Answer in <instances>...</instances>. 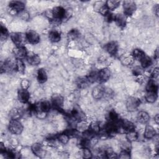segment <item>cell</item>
<instances>
[{
    "instance_id": "obj_46",
    "label": "cell",
    "mask_w": 159,
    "mask_h": 159,
    "mask_svg": "<svg viewBox=\"0 0 159 159\" xmlns=\"http://www.w3.org/2000/svg\"><path fill=\"white\" fill-rule=\"evenodd\" d=\"M20 86L21 88L27 89L30 86V82L27 79H23L20 82Z\"/></svg>"
},
{
    "instance_id": "obj_23",
    "label": "cell",
    "mask_w": 159,
    "mask_h": 159,
    "mask_svg": "<svg viewBox=\"0 0 159 159\" xmlns=\"http://www.w3.org/2000/svg\"><path fill=\"white\" fill-rule=\"evenodd\" d=\"M156 134H157L156 130L152 126H151L150 125H147L145 127L144 133H143V136L145 139H152L153 137H155Z\"/></svg>"
},
{
    "instance_id": "obj_5",
    "label": "cell",
    "mask_w": 159,
    "mask_h": 159,
    "mask_svg": "<svg viewBox=\"0 0 159 159\" xmlns=\"http://www.w3.org/2000/svg\"><path fill=\"white\" fill-rule=\"evenodd\" d=\"M10 37L12 42L16 45V47L24 46V43L27 41L25 35L20 32H12L10 34Z\"/></svg>"
},
{
    "instance_id": "obj_3",
    "label": "cell",
    "mask_w": 159,
    "mask_h": 159,
    "mask_svg": "<svg viewBox=\"0 0 159 159\" xmlns=\"http://www.w3.org/2000/svg\"><path fill=\"white\" fill-rule=\"evenodd\" d=\"M124 14L126 17L132 16L135 12L137 9L136 3L134 1L126 0L123 2Z\"/></svg>"
},
{
    "instance_id": "obj_47",
    "label": "cell",
    "mask_w": 159,
    "mask_h": 159,
    "mask_svg": "<svg viewBox=\"0 0 159 159\" xmlns=\"http://www.w3.org/2000/svg\"><path fill=\"white\" fill-rule=\"evenodd\" d=\"M158 75H159V70H158V67L155 68L153 69V70L152 71V72L151 73V78H152V79H153V80H155V79L158 78Z\"/></svg>"
},
{
    "instance_id": "obj_41",
    "label": "cell",
    "mask_w": 159,
    "mask_h": 159,
    "mask_svg": "<svg viewBox=\"0 0 159 159\" xmlns=\"http://www.w3.org/2000/svg\"><path fill=\"white\" fill-rule=\"evenodd\" d=\"M81 155L82 157L84 158H91L93 155L89 148H82Z\"/></svg>"
},
{
    "instance_id": "obj_39",
    "label": "cell",
    "mask_w": 159,
    "mask_h": 159,
    "mask_svg": "<svg viewBox=\"0 0 159 159\" xmlns=\"http://www.w3.org/2000/svg\"><path fill=\"white\" fill-rule=\"evenodd\" d=\"M0 33H1V39L2 40H6L8 37V36L9 35V33L8 32V30L2 24H1V27H0Z\"/></svg>"
},
{
    "instance_id": "obj_43",
    "label": "cell",
    "mask_w": 159,
    "mask_h": 159,
    "mask_svg": "<svg viewBox=\"0 0 159 159\" xmlns=\"http://www.w3.org/2000/svg\"><path fill=\"white\" fill-rule=\"evenodd\" d=\"M99 12L103 16L106 17L109 13H110V11L108 9V7L106 6V4H104L102 6H101L99 9Z\"/></svg>"
},
{
    "instance_id": "obj_24",
    "label": "cell",
    "mask_w": 159,
    "mask_h": 159,
    "mask_svg": "<svg viewBox=\"0 0 159 159\" xmlns=\"http://www.w3.org/2000/svg\"><path fill=\"white\" fill-rule=\"evenodd\" d=\"M137 119L139 122L145 124L150 120V116L147 112L141 111L138 112L137 115Z\"/></svg>"
},
{
    "instance_id": "obj_44",
    "label": "cell",
    "mask_w": 159,
    "mask_h": 159,
    "mask_svg": "<svg viewBox=\"0 0 159 159\" xmlns=\"http://www.w3.org/2000/svg\"><path fill=\"white\" fill-rule=\"evenodd\" d=\"M117 158H130V151L122 150L120 152L119 156H117Z\"/></svg>"
},
{
    "instance_id": "obj_13",
    "label": "cell",
    "mask_w": 159,
    "mask_h": 159,
    "mask_svg": "<svg viewBox=\"0 0 159 159\" xmlns=\"http://www.w3.org/2000/svg\"><path fill=\"white\" fill-rule=\"evenodd\" d=\"M16 62H13L11 59H6L3 63L1 65V72H11L13 70H16L15 68Z\"/></svg>"
},
{
    "instance_id": "obj_20",
    "label": "cell",
    "mask_w": 159,
    "mask_h": 159,
    "mask_svg": "<svg viewBox=\"0 0 159 159\" xmlns=\"http://www.w3.org/2000/svg\"><path fill=\"white\" fill-rule=\"evenodd\" d=\"M114 21L120 28H124L127 24V17L124 14H115Z\"/></svg>"
},
{
    "instance_id": "obj_19",
    "label": "cell",
    "mask_w": 159,
    "mask_h": 159,
    "mask_svg": "<svg viewBox=\"0 0 159 159\" xmlns=\"http://www.w3.org/2000/svg\"><path fill=\"white\" fill-rule=\"evenodd\" d=\"M120 128L123 129L125 132H129L130 131L135 130V126L131 121L127 119L120 120Z\"/></svg>"
},
{
    "instance_id": "obj_40",
    "label": "cell",
    "mask_w": 159,
    "mask_h": 159,
    "mask_svg": "<svg viewBox=\"0 0 159 159\" xmlns=\"http://www.w3.org/2000/svg\"><path fill=\"white\" fill-rule=\"evenodd\" d=\"M91 145V139L83 137L80 140V145L81 148H89Z\"/></svg>"
},
{
    "instance_id": "obj_31",
    "label": "cell",
    "mask_w": 159,
    "mask_h": 159,
    "mask_svg": "<svg viewBox=\"0 0 159 159\" xmlns=\"http://www.w3.org/2000/svg\"><path fill=\"white\" fill-rule=\"evenodd\" d=\"M70 136L66 133V132H63L60 133L58 134H57V140L60 142L62 144H66L70 139Z\"/></svg>"
},
{
    "instance_id": "obj_25",
    "label": "cell",
    "mask_w": 159,
    "mask_h": 159,
    "mask_svg": "<svg viewBox=\"0 0 159 159\" xmlns=\"http://www.w3.org/2000/svg\"><path fill=\"white\" fill-rule=\"evenodd\" d=\"M48 78L47 73L45 69L39 68L37 73V80L40 84H43L47 81Z\"/></svg>"
},
{
    "instance_id": "obj_28",
    "label": "cell",
    "mask_w": 159,
    "mask_h": 159,
    "mask_svg": "<svg viewBox=\"0 0 159 159\" xmlns=\"http://www.w3.org/2000/svg\"><path fill=\"white\" fill-rule=\"evenodd\" d=\"M2 155H4L6 158H16L20 157V154L11 148H6L5 152L2 153Z\"/></svg>"
},
{
    "instance_id": "obj_14",
    "label": "cell",
    "mask_w": 159,
    "mask_h": 159,
    "mask_svg": "<svg viewBox=\"0 0 159 159\" xmlns=\"http://www.w3.org/2000/svg\"><path fill=\"white\" fill-rule=\"evenodd\" d=\"M106 50L107 52V53L112 55L115 56L117 53L118 48H119V45L117 42L116 41H111L110 42H108L105 45Z\"/></svg>"
},
{
    "instance_id": "obj_37",
    "label": "cell",
    "mask_w": 159,
    "mask_h": 159,
    "mask_svg": "<svg viewBox=\"0 0 159 159\" xmlns=\"http://www.w3.org/2000/svg\"><path fill=\"white\" fill-rule=\"evenodd\" d=\"M138 138H139V135H138V133L135 131V130L127 132L126 139L130 142L136 141L138 139Z\"/></svg>"
},
{
    "instance_id": "obj_1",
    "label": "cell",
    "mask_w": 159,
    "mask_h": 159,
    "mask_svg": "<svg viewBox=\"0 0 159 159\" xmlns=\"http://www.w3.org/2000/svg\"><path fill=\"white\" fill-rule=\"evenodd\" d=\"M70 9H66L62 6H56L52 9L46 12V16L52 21L60 22L65 19H68L71 16Z\"/></svg>"
},
{
    "instance_id": "obj_45",
    "label": "cell",
    "mask_w": 159,
    "mask_h": 159,
    "mask_svg": "<svg viewBox=\"0 0 159 159\" xmlns=\"http://www.w3.org/2000/svg\"><path fill=\"white\" fill-rule=\"evenodd\" d=\"M143 68H142V66H135L133 70H132V73L135 76H140L142 75V74L143 73Z\"/></svg>"
},
{
    "instance_id": "obj_15",
    "label": "cell",
    "mask_w": 159,
    "mask_h": 159,
    "mask_svg": "<svg viewBox=\"0 0 159 159\" xmlns=\"http://www.w3.org/2000/svg\"><path fill=\"white\" fill-rule=\"evenodd\" d=\"M17 98L20 102L25 104L29 101L30 93L27 89L20 88L18 90Z\"/></svg>"
},
{
    "instance_id": "obj_49",
    "label": "cell",
    "mask_w": 159,
    "mask_h": 159,
    "mask_svg": "<svg viewBox=\"0 0 159 159\" xmlns=\"http://www.w3.org/2000/svg\"><path fill=\"white\" fill-rule=\"evenodd\" d=\"M158 9H159L158 4H155V6H154V8H153V11H154L155 14L157 17L158 16Z\"/></svg>"
},
{
    "instance_id": "obj_18",
    "label": "cell",
    "mask_w": 159,
    "mask_h": 159,
    "mask_svg": "<svg viewBox=\"0 0 159 159\" xmlns=\"http://www.w3.org/2000/svg\"><path fill=\"white\" fill-rule=\"evenodd\" d=\"M26 60L29 64L33 66L38 65L40 63V57L37 54H35L32 52H28V54L26 57Z\"/></svg>"
},
{
    "instance_id": "obj_29",
    "label": "cell",
    "mask_w": 159,
    "mask_h": 159,
    "mask_svg": "<svg viewBox=\"0 0 159 159\" xmlns=\"http://www.w3.org/2000/svg\"><path fill=\"white\" fill-rule=\"evenodd\" d=\"M139 61L141 64L142 68H143V69L148 68L152 64V60L150 57H148L146 54L142 57V58Z\"/></svg>"
},
{
    "instance_id": "obj_4",
    "label": "cell",
    "mask_w": 159,
    "mask_h": 159,
    "mask_svg": "<svg viewBox=\"0 0 159 159\" xmlns=\"http://www.w3.org/2000/svg\"><path fill=\"white\" fill-rule=\"evenodd\" d=\"M51 107L52 104L47 100H43L35 104V111L37 114H46L50 111Z\"/></svg>"
},
{
    "instance_id": "obj_2",
    "label": "cell",
    "mask_w": 159,
    "mask_h": 159,
    "mask_svg": "<svg viewBox=\"0 0 159 159\" xmlns=\"http://www.w3.org/2000/svg\"><path fill=\"white\" fill-rule=\"evenodd\" d=\"M8 129L9 132L14 135H19L23 131V125L18 119H11Z\"/></svg>"
},
{
    "instance_id": "obj_6",
    "label": "cell",
    "mask_w": 159,
    "mask_h": 159,
    "mask_svg": "<svg viewBox=\"0 0 159 159\" xmlns=\"http://www.w3.org/2000/svg\"><path fill=\"white\" fill-rule=\"evenodd\" d=\"M70 116L75 120L77 122L84 121L86 119V115L82 109L78 106H75L72 109Z\"/></svg>"
},
{
    "instance_id": "obj_32",
    "label": "cell",
    "mask_w": 159,
    "mask_h": 159,
    "mask_svg": "<svg viewBox=\"0 0 159 159\" xmlns=\"http://www.w3.org/2000/svg\"><path fill=\"white\" fill-rule=\"evenodd\" d=\"M80 33L76 29H71L67 34V38L70 40H74L77 39L80 37Z\"/></svg>"
},
{
    "instance_id": "obj_26",
    "label": "cell",
    "mask_w": 159,
    "mask_h": 159,
    "mask_svg": "<svg viewBox=\"0 0 159 159\" xmlns=\"http://www.w3.org/2000/svg\"><path fill=\"white\" fill-rule=\"evenodd\" d=\"M76 84L77 86L80 89H84L87 88L90 83L87 76H81L76 79Z\"/></svg>"
},
{
    "instance_id": "obj_35",
    "label": "cell",
    "mask_w": 159,
    "mask_h": 159,
    "mask_svg": "<svg viewBox=\"0 0 159 159\" xmlns=\"http://www.w3.org/2000/svg\"><path fill=\"white\" fill-rule=\"evenodd\" d=\"M120 1H114V0H108L106 2V5L109 9V11H113L117 8L120 5Z\"/></svg>"
},
{
    "instance_id": "obj_21",
    "label": "cell",
    "mask_w": 159,
    "mask_h": 159,
    "mask_svg": "<svg viewBox=\"0 0 159 159\" xmlns=\"http://www.w3.org/2000/svg\"><path fill=\"white\" fill-rule=\"evenodd\" d=\"M146 91L147 93H157L158 94V86L156 81L153 79H150L148 81L147 85H146Z\"/></svg>"
},
{
    "instance_id": "obj_8",
    "label": "cell",
    "mask_w": 159,
    "mask_h": 159,
    "mask_svg": "<svg viewBox=\"0 0 159 159\" xmlns=\"http://www.w3.org/2000/svg\"><path fill=\"white\" fill-rule=\"evenodd\" d=\"M111 76V71L107 68H104L98 71L97 82L103 83L106 82Z\"/></svg>"
},
{
    "instance_id": "obj_38",
    "label": "cell",
    "mask_w": 159,
    "mask_h": 159,
    "mask_svg": "<svg viewBox=\"0 0 159 159\" xmlns=\"http://www.w3.org/2000/svg\"><path fill=\"white\" fill-rule=\"evenodd\" d=\"M158 98V94L153 93H147L145 95V100L147 102L149 103H153L155 102Z\"/></svg>"
},
{
    "instance_id": "obj_34",
    "label": "cell",
    "mask_w": 159,
    "mask_h": 159,
    "mask_svg": "<svg viewBox=\"0 0 159 159\" xmlns=\"http://www.w3.org/2000/svg\"><path fill=\"white\" fill-rule=\"evenodd\" d=\"M107 122H117L119 121L120 119L118 115V114L114 111V110H111L109 111V112L107 114Z\"/></svg>"
},
{
    "instance_id": "obj_27",
    "label": "cell",
    "mask_w": 159,
    "mask_h": 159,
    "mask_svg": "<svg viewBox=\"0 0 159 159\" xmlns=\"http://www.w3.org/2000/svg\"><path fill=\"white\" fill-rule=\"evenodd\" d=\"M101 125L98 122H93L88 127V130L94 135L99 134L101 132Z\"/></svg>"
},
{
    "instance_id": "obj_9",
    "label": "cell",
    "mask_w": 159,
    "mask_h": 159,
    "mask_svg": "<svg viewBox=\"0 0 159 159\" xmlns=\"http://www.w3.org/2000/svg\"><path fill=\"white\" fill-rule=\"evenodd\" d=\"M51 104L55 109L61 110L64 104V98L60 94H54L51 98Z\"/></svg>"
},
{
    "instance_id": "obj_36",
    "label": "cell",
    "mask_w": 159,
    "mask_h": 159,
    "mask_svg": "<svg viewBox=\"0 0 159 159\" xmlns=\"http://www.w3.org/2000/svg\"><path fill=\"white\" fill-rule=\"evenodd\" d=\"M22 115V112L18 109H12L9 112V116L11 119H19Z\"/></svg>"
},
{
    "instance_id": "obj_12",
    "label": "cell",
    "mask_w": 159,
    "mask_h": 159,
    "mask_svg": "<svg viewBox=\"0 0 159 159\" xmlns=\"http://www.w3.org/2000/svg\"><path fill=\"white\" fill-rule=\"evenodd\" d=\"M13 53L16 59L26 58L28 54V52L24 46L16 47L13 50Z\"/></svg>"
},
{
    "instance_id": "obj_42",
    "label": "cell",
    "mask_w": 159,
    "mask_h": 159,
    "mask_svg": "<svg viewBox=\"0 0 159 159\" xmlns=\"http://www.w3.org/2000/svg\"><path fill=\"white\" fill-rule=\"evenodd\" d=\"M114 96V93L112 91V90L110 88H105V91H104V96H103V98L109 100L111 99Z\"/></svg>"
},
{
    "instance_id": "obj_11",
    "label": "cell",
    "mask_w": 159,
    "mask_h": 159,
    "mask_svg": "<svg viewBox=\"0 0 159 159\" xmlns=\"http://www.w3.org/2000/svg\"><path fill=\"white\" fill-rule=\"evenodd\" d=\"M9 8L15 12L19 14L25 9V4L20 1H12L9 4Z\"/></svg>"
},
{
    "instance_id": "obj_48",
    "label": "cell",
    "mask_w": 159,
    "mask_h": 159,
    "mask_svg": "<svg viewBox=\"0 0 159 159\" xmlns=\"http://www.w3.org/2000/svg\"><path fill=\"white\" fill-rule=\"evenodd\" d=\"M132 60H134V59L132 58V56L130 57H124L122 59L123 64H124L125 65H130V64H131L132 63Z\"/></svg>"
},
{
    "instance_id": "obj_22",
    "label": "cell",
    "mask_w": 159,
    "mask_h": 159,
    "mask_svg": "<svg viewBox=\"0 0 159 159\" xmlns=\"http://www.w3.org/2000/svg\"><path fill=\"white\" fill-rule=\"evenodd\" d=\"M61 33L60 31L53 29L51 30L48 33V38L49 40L53 43L58 42L61 40Z\"/></svg>"
},
{
    "instance_id": "obj_10",
    "label": "cell",
    "mask_w": 159,
    "mask_h": 159,
    "mask_svg": "<svg viewBox=\"0 0 159 159\" xmlns=\"http://www.w3.org/2000/svg\"><path fill=\"white\" fill-rule=\"evenodd\" d=\"M26 40L30 44L35 45L40 42V37L37 32L33 30H29L25 33Z\"/></svg>"
},
{
    "instance_id": "obj_30",
    "label": "cell",
    "mask_w": 159,
    "mask_h": 159,
    "mask_svg": "<svg viewBox=\"0 0 159 159\" xmlns=\"http://www.w3.org/2000/svg\"><path fill=\"white\" fill-rule=\"evenodd\" d=\"M16 64H15V68L16 70L20 73H23L25 70V65L21 59H16Z\"/></svg>"
},
{
    "instance_id": "obj_33",
    "label": "cell",
    "mask_w": 159,
    "mask_h": 159,
    "mask_svg": "<svg viewBox=\"0 0 159 159\" xmlns=\"http://www.w3.org/2000/svg\"><path fill=\"white\" fill-rule=\"evenodd\" d=\"M145 55V53L143 50L139 48H135L132 51L131 56L134 59L140 61Z\"/></svg>"
},
{
    "instance_id": "obj_51",
    "label": "cell",
    "mask_w": 159,
    "mask_h": 159,
    "mask_svg": "<svg viewBox=\"0 0 159 159\" xmlns=\"http://www.w3.org/2000/svg\"><path fill=\"white\" fill-rule=\"evenodd\" d=\"M154 121L155 122V123L157 124H158V123H159V115H158V114H156L155 116L154 117Z\"/></svg>"
},
{
    "instance_id": "obj_7",
    "label": "cell",
    "mask_w": 159,
    "mask_h": 159,
    "mask_svg": "<svg viewBox=\"0 0 159 159\" xmlns=\"http://www.w3.org/2000/svg\"><path fill=\"white\" fill-rule=\"evenodd\" d=\"M141 101L140 99L136 97H129L126 101L127 109L130 112L136 111L140 106Z\"/></svg>"
},
{
    "instance_id": "obj_17",
    "label": "cell",
    "mask_w": 159,
    "mask_h": 159,
    "mask_svg": "<svg viewBox=\"0 0 159 159\" xmlns=\"http://www.w3.org/2000/svg\"><path fill=\"white\" fill-rule=\"evenodd\" d=\"M31 150L34 155L39 157H43L45 154V152L43 147L40 143H35L31 147Z\"/></svg>"
},
{
    "instance_id": "obj_16",
    "label": "cell",
    "mask_w": 159,
    "mask_h": 159,
    "mask_svg": "<svg viewBox=\"0 0 159 159\" xmlns=\"http://www.w3.org/2000/svg\"><path fill=\"white\" fill-rule=\"evenodd\" d=\"M105 91V87L102 85H98L94 87L92 91V96L95 99H101L103 98L104 93Z\"/></svg>"
},
{
    "instance_id": "obj_50",
    "label": "cell",
    "mask_w": 159,
    "mask_h": 159,
    "mask_svg": "<svg viewBox=\"0 0 159 159\" xmlns=\"http://www.w3.org/2000/svg\"><path fill=\"white\" fill-rule=\"evenodd\" d=\"M158 54H159V53H158V48H157L155 51L154 52V58L155 60H157L158 58Z\"/></svg>"
}]
</instances>
